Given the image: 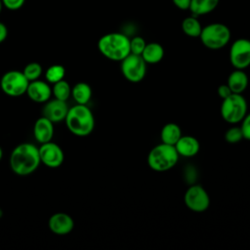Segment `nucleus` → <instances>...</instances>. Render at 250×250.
<instances>
[{
    "mask_svg": "<svg viewBox=\"0 0 250 250\" xmlns=\"http://www.w3.org/2000/svg\"><path fill=\"white\" fill-rule=\"evenodd\" d=\"M3 7H4V6H3V3H2V1L0 0V13L2 12V9H3Z\"/></svg>",
    "mask_w": 250,
    "mask_h": 250,
    "instance_id": "obj_34",
    "label": "nucleus"
},
{
    "mask_svg": "<svg viewBox=\"0 0 250 250\" xmlns=\"http://www.w3.org/2000/svg\"><path fill=\"white\" fill-rule=\"evenodd\" d=\"M33 136L40 145L52 141L54 137V123L44 116L39 117L33 125Z\"/></svg>",
    "mask_w": 250,
    "mask_h": 250,
    "instance_id": "obj_16",
    "label": "nucleus"
},
{
    "mask_svg": "<svg viewBox=\"0 0 250 250\" xmlns=\"http://www.w3.org/2000/svg\"><path fill=\"white\" fill-rule=\"evenodd\" d=\"M229 62L235 69H245L250 65V40L239 38L229 48Z\"/></svg>",
    "mask_w": 250,
    "mask_h": 250,
    "instance_id": "obj_10",
    "label": "nucleus"
},
{
    "mask_svg": "<svg viewBox=\"0 0 250 250\" xmlns=\"http://www.w3.org/2000/svg\"><path fill=\"white\" fill-rule=\"evenodd\" d=\"M231 37L230 29L224 23L213 22L202 27L199 35L204 47L210 50H220L226 47Z\"/></svg>",
    "mask_w": 250,
    "mask_h": 250,
    "instance_id": "obj_5",
    "label": "nucleus"
},
{
    "mask_svg": "<svg viewBox=\"0 0 250 250\" xmlns=\"http://www.w3.org/2000/svg\"><path fill=\"white\" fill-rule=\"evenodd\" d=\"M8 36V28L5 23L0 21V44L6 40Z\"/></svg>",
    "mask_w": 250,
    "mask_h": 250,
    "instance_id": "obj_32",
    "label": "nucleus"
},
{
    "mask_svg": "<svg viewBox=\"0 0 250 250\" xmlns=\"http://www.w3.org/2000/svg\"><path fill=\"white\" fill-rule=\"evenodd\" d=\"M52 95L55 99L66 102L71 96V87L67 81L64 79L53 84Z\"/></svg>",
    "mask_w": 250,
    "mask_h": 250,
    "instance_id": "obj_23",
    "label": "nucleus"
},
{
    "mask_svg": "<svg viewBox=\"0 0 250 250\" xmlns=\"http://www.w3.org/2000/svg\"><path fill=\"white\" fill-rule=\"evenodd\" d=\"M217 92H218L219 97H220L222 100H224V99L228 98L230 94H232L231 90L229 89V87L228 86V84H227V83H226V84H222V85H220V86L218 87Z\"/></svg>",
    "mask_w": 250,
    "mask_h": 250,
    "instance_id": "obj_30",
    "label": "nucleus"
},
{
    "mask_svg": "<svg viewBox=\"0 0 250 250\" xmlns=\"http://www.w3.org/2000/svg\"><path fill=\"white\" fill-rule=\"evenodd\" d=\"M29 81L22 71L9 70L0 79V88L9 97L17 98L25 94Z\"/></svg>",
    "mask_w": 250,
    "mask_h": 250,
    "instance_id": "obj_8",
    "label": "nucleus"
},
{
    "mask_svg": "<svg viewBox=\"0 0 250 250\" xmlns=\"http://www.w3.org/2000/svg\"><path fill=\"white\" fill-rule=\"evenodd\" d=\"M40 162L49 168H58L64 161L62 148L56 143L50 141L41 144L38 147Z\"/></svg>",
    "mask_w": 250,
    "mask_h": 250,
    "instance_id": "obj_11",
    "label": "nucleus"
},
{
    "mask_svg": "<svg viewBox=\"0 0 250 250\" xmlns=\"http://www.w3.org/2000/svg\"><path fill=\"white\" fill-rule=\"evenodd\" d=\"M186 206L192 212H205L210 206V196L206 189L200 185L190 186L184 195Z\"/></svg>",
    "mask_w": 250,
    "mask_h": 250,
    "instance_id": "obj_9",
    "label": "nucleus"
},
{
    "mask_svg": "<svg viewBox=\"0 0 250 250\" xmlns=\"http://www.w3.org/2000/svg\"><path fill=\"white\" fill-rule=\"evenodd\" d=\"M65 68L62 64H52L45 71V78L48 83L55 84L64 78Z\"/></svg>",
    "mask_w": 250,
    "mask_h": 250,
    "instance_id": "obj_24",
    "label": "nucleus"
},
{
    "mask_svg": "<svg viewBox=\"0 0 250 250\" xmlns=\"http://www.w3.org/2000/svg\"><path fill=\"white\" fill-rule=\"evenodd\" d=\"M243 139L244 138L240 126H232L225 133V140L229 144H237Z\"/></svg>",
    "mask_w": 250,
    "mask_h": 250,
    "instance_id": "obj_26",
    "label": "nucleus"
},
{
    "mask_svg": "<svg viewBox=\"0 0 250 250\" xmlns=\"http://www.w3.org/2000/svg\"><path fill=\"white\" fill-rule=\"evenodd\" d=\"M182 137V130L177 123H166L160 131V139L164 144L175 146V144Z\"/></svg>",
    "mask_w": 250,
    "mask_h": 250,
    "instance_id": "obj_20",
    "label": "nucleus"
},
{
    "mask_svg": "<svg viewBox=\"0 0 250 250\" xmlns=\"http://www.w3.org/2000/svg\"><path fill=\"white\" fill-rule=\"evenodd\" d=\"M2 157H3V150H2V147L0 146V161H1Z\"/></svg>",
    "mask_w": 250,
    "mask_h": 250,
    "instance_id": "obj_33",
    "label": "nucleus"
},
{
    "mask_svg": "<svg viewBox=\"0 0 250 250\" xmlns=\"http://www.w3.org/2000/svg\"><path fill=\"white\" fill-rule=\"evenodd\" d=\"M25 94L32 102L44 104L50 100L52 96V87H50L47 81L37 79L28 83Z\"/></svg>",
    "mask_w": 250,
    "mask_h": 250,
    "instance_id": "obj_14",
    "label": "nucleus"
},
{
    "mask_svg": "<svg viewBox=\"0 0 250 250\" xmlns=\"http://www.w3.org/2000/svg\"><path fill=\"white\" fill-rule=\"evenodd\" d=\"M249 79L244 69H235L228 77L227 84L234 94H242L248 87Z\"/></svg>",
    "mask_w": 250,
    "mask_h": 250,
    "instance_id": "obj_17",
    "label": "nucleus"
},
{
    "mask_svg": "<svg viewBox=\"0 0 250 250\" xmlns=\"http://www.w3.org/2000/svg\"><path fill=\"white\" fill-rule=\"evenodd\" d=\"M2 216H3V211H2V209L0 208V219L2 218Z\"/></svg>",
    "mask_w": 250,
    "mask_h": 250,
    "instance_id": "obj_35",
    "label": "nucleus"
},
{
    "mask_svg": "<svg viewBox=\"0 0 250 250\" xmlns=\"http://www.w3.org/2000/svg\"><path fill=\"white\" fill-rule=\"evenodd\" d=\"M41 164L38 147L31 143L18 145L11 152L10 167L18 176H28Z\"/></svg>",
    "mask_w": 250,
    "mask_h": 250,
    "instance_id": "obj_1",
    "label": "nucleus"
},
{
    "mask_svg": "<svg viewBox=\"0 0 250 250\" xmlns=\"http://www.w3.org/2000/svg\"><path fill=\"white\" fill-rule=\"evenodd\" d=\"M3 3V6L11 11H16L21 9L24 3L25 0H1Z\"/></svg>",
    "mask_w": 250,
    "mask_h": 250,
    "instance_id": "obj_29",
    "label": "nucleus"
},
{
    "mask_svg": "<svg viewBox=\"0 0 250 250\" xmlns=\"http://www.w3.org/2000/svg\"><path fill=\"white\" fill-rule=\"evenodd\" d=\"M68 131L77 137L89 136L95 128V117L87 104H78L68 108L64 119Z\"/></svg>",
    "mask_w": 250,
    "mask_h": 250,
    "instance_id": "obj_2",
    "label": "nucleus"
},
{
    "mask_svg": "<svg viewBox=\"0 0 250 250\" xmlns=\"http://www.w3.org/2000/svg\"><path fill=\"white\" fill-rule=\"evenodd\" d=\"M68 108L66 102L54 98L53 100H48L44 103L42 116L48 118L53 123H58L65 119Z\"/></svg>",
    "mask_w": 250,
    "mask_h": 250,
    "instance_id": "obj_12",
    "label": "nucleus"
},
{
    "mask_svg": "<svg viewBox=\"0 0 250 250\" xmlns=\"http://www.w3.org/2000/svg\"><path fill=\"white\" fill-rule=\"evenodd\" d=\"M49 229L57 235H65L74 229V221L72 217L63 212L53 214L48 221Z\"/></svg>",
    "mask_w": 250,
    "mask_h": 250,
    "instance_id": "obj_13",
    "label": "nucleus"
},
{
    "mask_svg": "<svg viewBox=\"0 0 250 250\" xmlns=\"http://www.w3.org/2000/svg\"><path fill=\"white\" fill-rule=\"evenodd\" d=\"M178 154L174 146L164 144L156 145L147 154V165L155 172H165L172 169L179 161Z\"/></svg>",
    "mask_w": 250,
    "mask_h": 250,
    "instance_id": "obj_4",
    "label": "nucleus"
},
{
    "mask_svg": "<svg viewBox=\"0 0 250 250\" xmlns=\"http://www.w3.org/2000/svg\"><path fill=\"white\" fill-rule=\"evenodd\" d=\"M240 128L243 134V138L247 141H250V112L247 113L241 120Z\"/></svg>",
    "mask_w": 250,
    "mask_h": 250,
    "instance_id": "obj_28",
    "label": "nucleus"
},
{
    "mask_svg": "<svg viewBox=\"0 0 250 250\" xmlns=\"http://www.w3.org/2000/svg\"><path fill=\"white\" fill-rule=\"evenodd\" d=\"M248 104L242 94H230L224 99L221 104V116L229 124H237L241 122L247 114Z\"/></svg>",
    "mask_w": 250,
    "mask_h": 250,
    "instance_id": "obj_6",
    "label": "nucleus"
},
{
    "mask_svg": "<svg viewBox=\"0 0 250 250\" xmlns=\"http://www.w3.org/2000/svg\"><path fill=\"white\" fill-rule=\"evenodd\" d=\"M174 146L178 154L186 158L195 156L200 149V144L198 140L195 137L189 135H182Z\"/></svg>",
    "mask_w": 250,
    "mask_h": 250,
    "instance_id": "obj_15",
    "label": "nucleus"
},
{
    "mask_svg": "<svg viewBox=\"0 0 250 250\" xmlns=\"http://www.w3.org/2000/svg\"><path fill=\"white\" fill-rule=\"evenodd\" d=\"M71 97L78 104H87L92 98V88L88 83L78 82L71 87Z\"/></svg>",
    "mask_w": 250,
    "mask_h": 250,
    "instance_id": "obj_21",
    "label": "nucleus"
},
{
    "mask_svg": "<svg viewBox=\"0 0 250 250\" xmlns=\"http://www.w3.org/2000/svg\"><path fill=\"white\" fill-rule=\"evenodd\" d=\"M182 30L188 37L197 38V37H199V35L201 33L202 25H201L200 21L197 20V17H194L191 15L183 20Z\"/></svg>",
    "mask_w": 250,
    "mask_h": 250,
    "instance_id": "obj_22",
    "label": "nucleus"
},
{
    "mask_svg": "<svg viewBox=\"0 0 250 250\" xmlns=\"http://www.w3.org/2000/svg\"><path fill=\"white\" fill-rule=\"evenodd\" d=\"M120 70L123 77L131 83H139L146 74V62L141 55L129 54L120 62Z\"/></svg>",
    "mask_w": 250,
    "mask_h": 250,
    "instance_id": "obj_7",
    "label": "nucleus"
},
{
    "mask_svg": "<svg viewBox=\"0 0 250 250\" xmlns=\"http://www.w3.org/2000/svg\"><path fill=\"white\" fill-rule=\"evenodd\" d=\"M141 56L146 64H156L162 61L164 57V49L162 45L157 42L146 43Z\"/></svg>",
    "mask_w": 250,
    "mask_h": 250,
    "instance_id": "obj_18",
    "label": "nucleus"
},
{
    "mask_svg": "<svg viewBox=\"0 0 250 250\" xmlns=\"http://www.w3.org/2000/svg\"><path fill=\"white\" fill-rule=\"evenodd\" d=\"M42 72H43V68L41 64L35 62L27 63L22 70V73L24 74V76L27 78L29 82L39 79Z\"/></svg>",
    "mask_w": 250,
    "mask_h": 250,
    "instance_id": "obj_25",
    "label": "nucleus"
},
{
    "mask_svg": "<svg viewBox=\"0 0 250 250\" xmlns=\"http://www.w3.org/2000/svg\"><path fill=\"white\" fill-rule=\"evenodd\" d=\"M191 0H172L173 4L180 10H188Z\"/></svg>",
    "mask_w": 250,
    "mask_h": 250,
    "instance_id": "obj_31",
    "label": "nucleus"
},
{
    "mask_svg": "<svg viewBox=\"0 0 250 250\" xmlns=\"http://www.w3.org/2000/svg\"><path fill=\"white\" fill-rule=\"evenodd\" d=\"M146 42L142 36H135L130 39V53L135 55H142Z\"/></svg>",
    "mask_w": 250,
    "mask_h": 250,
    "instance_id": "obj_27",
    "label": "nucleus"
},
{
    "mask_svg": "<svg viewBox=\"0 0 250 250\" xmlns=\"http://www.w3.org/2000/svg\"><path fill=\"white\" fill-rule=\"evenodd\" d=\"M98 50L107 60L121 62L130 54V38L121 32H109L98 41Z\"/></svg>",
    "mask_w": 250,
    "mask_h": 250,
    "instance_id": "obj_3",
    "label": "nucleus"
},
{
    "mask_svg": "<svg viewBox=\"0 0 250 250\" xmlns=\"http://www.w3.org/2000/svg\"><path fill=\"white\" fill-rule=\"evenodd\" d=\"M220 0H191L189 11L192 16L200 17L213 12L219 5Z\"/></svg>",
    "mask_w": 250,
    "mask_h": 250,
    "instance_id": "obj_19",
    "label": "nucleus"
}]
</instances>
